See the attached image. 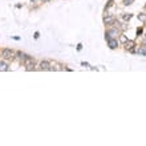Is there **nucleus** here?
I'll list each match as a JSON object with an SVG mask.
<instances>
[{
  "mask_svg": "<svg viewBox=\"0 0 146 146\" xmlns=\"http://www.w3.org/2000/svg\"><path fill=\"white\" fill-rule=\"evenodd\" d=\"M122 17H124V20H125V21H129V20L132 19V15H130V13H127V15L125 13V15L122 16Z\"/></svg>",
  "mask_w": 146,
  "mask_h": 146,
  "instance_id": "f8f14e48",
  "label": "nucleus"
},
{
  "mask_svg": "<svg viewBox=\"0 0 146 146\" xmlns=\"http://www.w3.org/2000/svg\"><path fill=\"white\" fill-rule=\"evenodd\" d=\"M133 2H134V0H124V4L125 5H130Z\"/></svg>",
  "mask_w": 146,
  "mask_h": 146,
  "instance_id": "ddd939ff",
  "label": "nucleus"
},
{
  "mask_svg": "<svg viewBox=\"0 0 146 146\" xmlns=\"http://www.w3.org/2000/svg\"><path fill=\"white\" fill-rule=\"evenodd\" d=\"M116 20H114V17L113 16H109V13H108V16L106 17H104V23H105V25H113V23H114Z\"/></svg>",
  "mask_w": 146,
  "mask_h": 146,
  "instance_id": "6e6552de",
  "label": "nucleus"
},
{
  "mask_svg": "<svg viewBox=\"0 0 146 146\" xmlns=\"http://www.w3.org/2000/svg\"><path fill=\"white\" fill-rule=\"evenodd\" d=\"M110 37H117V36H120V31L117 28H110L109 31L106 32Z\"/></svg>",
  "mask_w": 146,
  "mask_h": 146,
  "instance_id": "423d86ee",
  "label": "nucleus"
},
{
  "mask_svg": "<svg viewBox=\"0 0 146 146\" xmlns=\"http://www.w3.org/2000/svg\"><path fill=\"white\" fill-rule=\"evenodd\" d=\"M138 19L141 21H146V13H139L138 15Z\"/></svg>",
  "mask_w": 146,
  "mask_h": 146,
  "instance_id": "9b49d317",
  "label": "nucleus"
},
{
  "mask_svg": "<svg viewBox=\"0 0 146 146\" xmlns=\"http://www.w3.org/2000/svg\"><path fill=\"white\" fill-rule=\"evenodd\" d=\"M40 69L41 71H51V61L48 60H43L41 62H40Z\"/></svg>",
  "mask_w": 146,
  "mask_h": 146,
  "instance_id": "20e7f679",
  "label": "nucleus"
},
{
  "mask_svg": "<svg viewBox=\"0 0 146 146\" xmlns=\"http://www.w3.org/2000/svg\"><path fill=\"white\" fill-rule=\"evenodd\" d=\"M24 65H25L27 71H33V69H35V60H33L31 56H28L27 60L24 61Z\"/></svg>",
  "mask_w": 146,
  "mask_h": 146,
  "instance_id": "f03ea898",
  "label": "nucleus"
},
{
  "mask_svg": "<svg viewBox=\"0 0 146 146\" xmlns=\"http://www.w3.org/2000/svg\"><path fill=\"white\" fill-rule=\"evenodd\" d=\"M8 64L5 62V61H0V71L2 72H5V71H8Z\"/></svg>",
  "mask_w": 146,
  "mask_h": 146,
  "instance_id": "1a4fd4ad",
  "label": "nucleus"
},
{
  "mask_svg": "<svg viewBox=\"0 0 146 146\" xmlns=\"http://www.w3.org/2000/svg\"><path fill=\"white\" fill-rule=\"evenodd\" d=\"M125 49L126 51H130V52H136V48H134V41H127L125 43Z\"/></svg>",
  "mask_w": 146,
  "mask_h": 146,
  "instance_id": "0eeeda50",
  "label": "nucleus"
},
{
  "mask_svg": "<svg viewBox=\"0 0 146 146\" xmlns=\"http://www.w3.org/2000/svg\"><path fill=\"white\" fill-rule=\"evenodd\" d=\"M137 33H138V35H141V33H142V28H139L138 31H137Z\"/></svg>",
  "mask_w": 146,
  "mask_h": 146,
  "instance_id": "4468645a",
  "label": "nucleus"
},
{
  "mask_svg": "<svg viewBox=\"0 0 146 146\" xmlns=\"http://www.w3.org/2000/svg\"><path fill=\"white\" fill-rule=\"evenodd\" d=\"M41 2H44V3H46V2H51V0H41Z\"/></svg>",
  "mask_w": 146,
  "mask_h": 146,
  "instance_id": "dca6fc26",
  "label": "nucleus"
},
{
  "mask_svg": "<svg viewBox=\"0 0 146 146\" xmlns=\"http://www.w3.org/2000/svg\"><path fill=\"white\" fill-rule=\"evenodd\" d=\"M143 44H145V45H146V36H145V37H143Z\"/></svg>",
  "mask_w": 146,
  "mask_h": 146,
  "instance_id": "2eb2a0df",
  "label": "nucleus"
},
{
  "mask_svg": "<svg viewBox=\"0 0 146 146\" xmlns=\"http://www.w3.org/2000/svg\"><path fill=\"white\" fill-rule=\"evenodd\" d=\"M16 57H17V60H19L20 62H23L24 64V61L27 60V57H28V55L27 53H24V52H16Z\"/></svg>",
  "mask_w": 146,
  "mask_h": 146,
  "instance_id": "39448f33",
  "label": "nucleus"
},
{
  "mask_svg": "<svg viewBox=\"0 0 146 146\" xmlns=\"http://www.w3.org/2000/svg\"><path fill=\"white\" fill-rule=\"evenodd\" d=\"M2 57L4 58V60H12V58H15V52L12 49L5 48V49L2 51Z\"/></svg>",
  "mask_w": 146,
  "mask_h": 146,
  "instance_id": "f257e3e1",
  "label": "nucleus"
},
{
  "mask_svg": "<svg viewBox=\"0 0 146 146\" xmlns=\"http://www.w3.org/2000/svg\"><path fill=\"white\" fill-rule=\"evenodd\" d=\"M108 45H109L110 49H116L117 46H118V40H117L116 37H110L108 40Z\"/></svg>",
  "mask_w": 146,
  "mask_h": 146,
  "instance_id": "7ed1b4c3",
  "label": "nucleus"
},
{
  "mask_svg": "<svg viewBox=\"0 0 146 146\" xmlns=\"http://www.w3.org/2000/svg\"><path fill=\"white\" fill-rule=\"evenodd\" d=\"M120 41H121L122 44H125V43L127 41V39H126L125 35H120Z\"/></svg>",
  "mask_w": 146,
  "mask_h": 146,
  "instance_id": "9d476101",
  "label": "nucleus"
},
{
  "mask_svg": "<svg viewBox=\"0 0 146 146\" xmlns=\"http://www.w3.org/2000/svg\"><path fill=\"white\" fill-rule=\"evenodd\" d=\"M0 57H2V53H0Z\"/></svg>",
  "mask_w": 146,
  "mask_h": 146,
  "instance_id": "f3484780",
  "label": "nucleus"
}]
</instances>
